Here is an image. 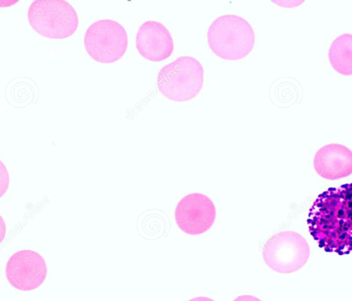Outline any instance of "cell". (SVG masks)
Wrapping results in <instances>:
<instances>
[{"label":"cell","instance_id":"cell-7","mask_svg":"<svg viewBox=\"0 0 352 301\" xmlns=\"http://www.w3.org/2000/svg\"><path fill=\"white\" fill-rule=\"evenodd\" d=\"M5 272L11 286L27 291L34 290L43 283L47 267L41 254L33 250L22 249L9 258Z\"/></svg>","mask_w":352,"mask_h":301},{"label":"cell","instance_id":"cell-12","mask_svg":"<svg viewBox=\"0 0 352 301\" xmlns=\"http://www.w3.org/2000/svg\"><path fill=\"white\" fill-rule=\"evenodd\" d=\"M10 182L9 173L3 163L0 161V197L6 192Z\"/></svg>","mask_w":352,"mask_h":301},{"label":"cell","instance_id":"cell-11","mask_svg":"<svg viewBox=\"0 0 352 301\" xmlns=\"http://www.w3.org/2000/svg\"><path fill=\"white\" fill-rule=\"evenodd\" d=\"M328 56L338 73L352 75V34L345 33L336 38L330 45Z\"/></svg>","mask_w":352,"mask_h":301},{"label":"cell","instance_id":"cell-5","mask_svg":"<svg viewBox=\"0 0 352 301\" xmlns=\"http://www.w3.org/2000/svg\"><path fill=\"white\" fill-rule=\"evenodd\" d=\"M262 254L271 269L280 274H290L305 265L309 258L310 247L299 233L283 231L265 242Z\"/></svg>","mask_w":352,"mask_h":301},{"label":"cell","instance_id":"cell-9","mask_svg":"<svg viewBox=\"0 0 352 301\" xmlns=\"http://www.w3.org/2000/svg\"><path fill=\"white\" fill-rule=\"evenodd\" d=\"M135 46L143 58L153 62L167 59L174 50L170 32L164 24L156 21H146L140 26Z\"/></svg>","mask_w":352,"mask_h":301},{"label":"cell","instance_id":"cell-3","mask_svg":"<svg viewBox=\"0 0 352 301\" xmlns=\"http://www.w3.org/2000/svg\"><path fill=\"white\" fill-rule=\"evenodd\" d=\"M204 73L203 66L197 59L189 56H180L161 68L157 86L168 100L188 101L201 90Z\"/></svg>","mask_w":352,"mask_h":301},{"label":"cell","instance_id":"cell-13","mask_svg":"<svg viewBox=\"0 0 352 301\" xmlns=\"http://www.w3.org/2000/svg\"><path fill=\"white\" fill-rule=\"evenodd\" d=\"M233 301H261L259 298L252 295H242L236 298Z\"/></svg>","mask_w":352,"mask_h":301},{"label":"cell","instance_id":"cell-2","mask_svg":"<svg viewBox=\"0 0 352 301\" xmlns=\"http://www.w3.org/2000/svg\"><path fill=\"white\" fill-rule=\"evenodd\" d=\"M207 41L211 51L227 60L247 56L255 43V34L250 23L235 14L221 15L208 27Z\"/></svg>","mask_w":352,"mask_h":301},{"label":"cell","instance_id":"cell-6","mask_svg":"<svg viewBox=\"0 0 352 301\" xmlns=\"http://www.w3.org/2000/svg\"><path fill=\"white\" fill-rule=\"evenodd\" d=\"M89 56L101 63L118 61L125 54L128 36L124 27L111 19L96 21L89 26L84 36Z\"/></svg>","mask_w":352,"mask_h":301},{"label":"cell","instance_id":"cell-14","mask_svg":"<svg viewBox=\"0 0 352 301\" xmlns=\"http://www.w3.org/2000/svg\"><path fill=\"white\" fill-rule=\"evenodd\" d=\"M0 227H1V241H3L6 232V227L4 223V221L1 216H0Z\"/></svg>","mask_w":352,"mask_h":301},{"label":"cell","instance_id":"cell-4","mask_svg":"<svg viewBox=\"0 0 352 301\" xmlns=\"http://www.w3.org/2000/svg\"><path fill=\"white\" fill-rule=\"evenodd\" d=\"M31 27L41 36L52 39L71 36L78 26V16L65 0H35L28 8Z\"/></svg>","mask_w":352,"mask_h":301},{"label":"cell","instance_id":"cell-8","mask_svg":"<svg viewBox=\"0 0 352 301\" xmlns=\"http://www.w3.org/2000/svg\"><path fill=\"white\" fill-rule=\"evenodd\" d=\"M216 218V208L206 195L198 192L184 197L177 203L175 219L179 228L190 235L208 231Z\"/></svg>","mask_w":352,"mask_h":301},{"label":"cell","instance_id":"cell-15","mask_svg":"<svg viewBox=\"0 0 352 301\" xmlns=\"http://www.w3.org/2000/svg\"><path fill=\"white\" fill-rule=\"evenodd\" d=\"M188 301H214V300H213L212 299L208 298V297L199 296V297H196V298H192Z\"/></svg>","mask_w":352,"mask_h":301},{"label":"cell","instance_id":"cell-1","mask_svg":"<svg viewBox=\"0 0 352 301\" xmlns=\"http://www.w3.org/2000/svg\"><path fill=\"white\" fill-rule=\"evenodd\" d=\"M307 222L310 234L325 252L340 256L352 252V183L318 194Z\"/></svg>","mask_w":352,"mask_h":301},{"label":"cell","instance_id":"cell-10","mask_svg":"<svg viewBox=\"0 0 352 301\" xmlns=\"http://www.w3.org/2000/svg\"><path fill=\"white\" fill-rule=\"evenodd\" d=\"M316 172L329 180L346 177L352 174V150L340 144L321 147L314 158Z\"/></svg>","mask_w":352,"mask_h":301}]
</instances>
